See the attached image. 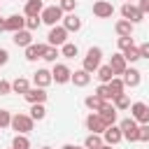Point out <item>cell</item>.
<instances>
[{
  "mask_svg": "<svg viewBox=\"0 0 149 149\" xmlns=\"http://www.w3.org/2000/svg\"><path fill=\"white\" fill-rule=\"evenodd\" d=\"M100 61H102V49H100V47H91V49L86 51L84 61H81V68H84L88 74H93V72H98Z\"/></svg>",
  "mask_w": 149,
  "mask_h": 149,
  "instance_id": "1",
  "label": "cell"
},
{
  "mask_svg": "<svg viewBox=\"0 0 149 149\" xmlns=\"http://www.w3.org/2000/svg\"><path fill=\"white\" fill-rule=\"evenodd\" d=\"M33 126H35V121L30 114H23V112L12 114V128L16 130V135H28L33 130Z\"/></svg>",
  "mask_w": 149,
  "mask_h": 149,
  "instance_id": "2",
  "label": "cell"
},
{
  "mask_svg": "<svg viewBox=\"0 0 149 149\" xmlns=\"http://www.w3.org/2000/svg\"><path fill=\"white\" fill-rule=\"evenodd\" d=\"M119 128H121V133H123V140H128V142H140V123H137L133 116L123 119V121L119 123Z\"/></svg>",
  "mask_w": 149,
  "mask_h": 149,
  "instance_id": "3",
  "label": "cell"
},
{
  "mask_svg": "<svg viewBox=\"0 0 149 149\" xmlns=\"http://www.w3.org/2000/svg\"><path fill=\"white\" fill-rule=\"evenodd\" d=\"M63 9L58 7V5H51V7H44V12L40 14V19H42V23H47V26H58V21H63Z\"/></svg>",
  "mask_w": 149,
  "mask_h": 149,
  "instance_id": "4",
  "label": "cell"
},
{
  "mask_svg": "<svg viewBox=\"0 0 149 149\" xmlns=\"http://www.w3.org/2000/svg\"><path fill=\"white\" fill-rule=\"evenodd\" d=\"M65 42H68V30L63 26H54L47 35V44L49 47H63Z\"/></svg>",
  "mask_w": 149,
  "mask_h": 149,
  "instance_id": "5",
  "label": "cell"
},
{
  "mask_svg": "<svg viewBox=\"0 0 149 149\" xmlns=\"http://www.w3.org/2000/svg\"><path fill=\"white\" fill-rule=\"evenodd\" d=\"M121 16H123L126 21H130V23H140V21L144 19V14L140 12V7L133 5V2H123V7H121Z\"/></svg>",
  "mask_w": 149,
  "mask_h": 149,
  "instance_id": "6",
  "label": "cell"
},
{
  "mask_svg": "<svg viewBox=\"0 0 149 149\" xmlns=\"http://www.w3.org/2000/svg\"><path fill=\"white\" fill-rule=\"evenodd\" d=\"M86 130H91V133H95V135H102V133L107 130V123L100 119L98 112H91V114L86 116Z\"/></svg>",
  "mask_w": 149,
  "mask_h": 149,
  "instance_id": "7",
  "label": "cell"
},
{
  "mask_svg": "<svg viewBox=\"0 0 149 149\" xmlns=\"http://www.w3.org/2000/svg\"><path fill=\"white\" fill-rule=\"evenodd\" d=\"M130 116L142 126V123H149V105L147 102H133L130 105Z\"/></svg>",
  "mask_w": 149,
  "mask_h": 149,
  "instance_id": "8",
  "label": "cell"
},
{
  "mask_svg": "<svg viewBox=\"0 0 149 149\" xmlns=\"http://www.w3.org/2000/svg\"><path fill=\"white\" fill-rule=\"evenodd\" d=\"M51 77H54L56 84H68V81L72 79V70H70L65 63H56L54 70H51Z\"/></svg>",
  "mask_w": 149,
  "mask_h": 149,
  "instance_id": "9",
  "label": "cell"
},
{
  "mask_svg": "<svg viewBox=\"0 0 149 149\" xmlns=\"http://www.w3.org/2000/svg\"><path fill=\"white\" fill-rule=\"evenodd\" d=\"M107 65L112 68L114 77H123V72L128 70V61L123 58V54H114V56L109 58V63H107Z\"/></svg>",
  "mask_w": 149,
  "mask_h": 149,
  "instance_id": "10",
  "label": "cell"
},
{
  "mask_svg": "<svg viewBox=\"0 0 149 149\" xmlns=\"http://www.w3.org/2000/svg\"><path fill=\"white\" fill-rule=\"evenodd\" d=\"M51 81H54V77H51V70H47V68H40L37 72H33V84H35L37 88H47Z\"/></svg>",
  "mask_w": 149,
  "mask_h": 149,
  "instance_id": "11",
  "label": "cell"
},
{
  "mask_svg": "<svg viewBox=\"0 0 149 149\" xmlns=\"http://www.w3.org/2000/svg\"><path fill=\"white\" fill-rule=\"evenodd\" d=\"M112 14H114V5H112V2L98 0V2L93 5V16H98V19H109Z\"/></svg>",
  "mask_w": 149,
  "mask_h": 149,
  "instance_id": "12",
  "label": "cell"
},
{
  "mask_svg": "<svg viewBox=\"0 0 149 149\" xmlns=\"http://www.w3.org/2000/svg\"><path fill=\"white\" fill-rule=\"evenodd\" d=\"M47 95H49V93H47V88H37V86H33V88H30L23 98H26L30 105H44Z\"/></svg>",
  "mask_w": 149,
  "mask_h": 149,
  "instance_id": "13",
  "label": "cell"
},
{
  "mask_svg": "<svg viewBox=\"0 0 149 149\" xmlns=\"http://www.w3.org/2000/svg\"><path fill=\"white\" fill-rule=\"evenodd\" d=\"M102 140H105V144H119L121 140H123V133H121V128L119 126H107V130L102 133Z\"/></svg>",
  "mask_w": 149,
  "mask_h": 149,
  "instance_id": "14",
  "label": "cell"
},
{
  "mask_svg": "<svg viewBox=\"0 0 149 149\" xmlns=\"http://www.w3.org/2000/svg\"><path fill=\"white\" fill-rule=\"evenodd\" d=\"M123 84L126 86H130V88H135V86H140V81H142V72L140 70H135V68H128L126 72H123Z\"/></svg>",
  "mask_w": 149,
  "mask_h": 149,
  "instance_id": "15",
  "label": "cell"
},
{
  "mask_svg": "<svg viewBox=\"0 0 149 149\" xmlns=\"http://www.w3.org/2000/svg\"><path fill=\"white\" fill-rule=\"evenodd\" d=\"M116 112H119V109H116L112 102H107V105H105L98 114H100V119H102L107 126H116Z\"/></svg>",
  "mask_w": 149,
  "mask_h": 149,
  "instance_id": "16",
  "label": "cell"
},
{
  "mask_svg": "<svg viewBox=\"0 0 149 149\" xmlns=\"http://www.w3.org/2000/svg\"><path fill=\"white\" fill-rule=\"evenodd\" d=\"M23 28H26V16H21V14L7 16V30H9V33H19V30H23Z\"/></svg>",
  "mask_w": 149,
  "mask_h": 149,
  "instance_id": "17",
  "label": "cell"
},
{
  "mask_svg": "<svg viewBox=\"0 0 149 149\" xmlns=\"http://www.w3.org/2000/svg\"><path fill=\"white\" fill-rule=\"evenodd\" d=\"M12 40H14V44H16V47H23V49H26V47H30V44H33V33H30L28 28H23V30L14 33V37H12Z\"/></svg>",
  "mask_w": 149,
  "mask_h": 149,
  "instance_id": "18",
  "label": "cell"
},
{
  "mask_svg": "<svg viewBox=\"0 0 149 149\" xmlns=\"http://www.w3.org/2000/svg\"><path fill=\"white\" fill-rule=\"evenodd\" d=\"M42 12H44L42 0H26V7H23V14L26 16H40Z\"/></svg>",
  "mask_w": 149,
  "mask_h": 149,
  "instance_id": "19",
  "label": "cell"
},
{
  "mask_svg": "<svg viewBox=\"0 0 149 149\" xmlns=\"http://www.w3.org/2000/svg\"><path fill=\"white\" fill-rule=\"evenodd\" d=\"M63 28L68 33H77V30H81V19L74 14H68V16H63Z\"/></svg>",
  "mask_w": 149,
  "mask_h": 149,
  "instance_id": "20",
  "label": "cell"
},
{
  "mask_svg": "<svg viewBox=\"0 0 149 149\" xmlns=\"http://www.w3.org/2000/svg\"><path fill=\"white\" fill-rule=\"evenodd\" d=\"M133 26H135V23H130V21L121 19V21H116V23H114V30H116V35H119V37H133Z\"/></svg>",
  "mask_w": 149,
  "mask_h": 149,
  "instance_id": "21",
  "label": "cell"
},
{
  "mask_svg": "<svg viewBox=\"0 0 149 149\" xmlns=\"http://www.w3.org/2000/svg\"><path fill=\"white\" fill-rule=\"evenodd\" d=\"M74 86H79V88H84V86H88V81H91V74L81 68V70H74L72 72V79H70Z\"/></svg>",
  "mask_w": 149,
  "mask_h": 149,
  "instance_id": "22",
  "label": "cell"
},
{
  "mask_svg": "<svg viewBox=\"0 0 149 149\" xmlns=\"http://www.w3.org/2000/svg\"><path fill=\"white\" fill-rule=\"evenodd\" d=\"M30 88H33V86H30V81H28L26 77H16V79L12 81V93H21V95H26Z\"/></svg>",
  "mask_w": 149,
  "mask_h": 149,
  "instance_id": "23",
  "label": "cell"
},
{
  "mask_svg": "<svg viewBox=\"0 0 149 149\" xmlns=\"http://www.w3.org/2000/svg\"><path fill=\"white\" fill-rule=\"evenodd\" d=\"M44 47L47 44H30V47H26V58L28 61H37V58H42L44 56Z\"/></svg>",
  "mask_w": 149,
  "mask_h": 149,
  "instance_id": "24",
  "label": "cell"
},
{
  "mask_svg": "<svg viewBox=\"0 0 149 149\" xmlns=\"http://www.w3.org/2000/svg\"><path fill=\"white\" fill-rule=\"evenodd\" d=\"M84 105H86V107H88L91 112H100V109H102V107H105L107 102H105V100H100V98H98V95L93 93V95H86Z\"/></svg>",
  "mask_w": 149,
  "mask_h": 149,
  "instance_id": "25",
  "label": "cell"
},
{
  "mask_svg": "<svg viewBox=\"0 0 149 149\" xmlns=\"http://www.w3.org/2000/svg\"><path fill=\"white\" fill-rule=\"evenodd\" d=\"M95 74H98V79H100V84H109V81L114 79V72H112V68H109V65H100Z\"/></svg>",
  "mask_w": 149,
  "mask_h": 149,
  "instance_id": "26",
  "label": "cell"
},
{
  "mask_svg": "<svg viewBox=\"0 0 149 149\" xmlns=\"http://www.w3.org/2000/svg\"><path fill=\"white\" fill-rule=\"evenodd\" d=\"M102 144H105L102 135H95V133H91V135L84 140V147H86V149H100Z\"/></svg>",
  "mask_w": 149,
  "mask_h": 149,
  "instance_id": "27",
  "label": "cell"
},
{
  "mask_svg": "<svg viewBox=\"0 0 149 149\" xmlns=\"http://www.w3.org/2000/svg\"><path fill=\"white\" fill-rule=\"evenodd\" d=\"M61 56H65V58H77V56H79V47L72 44V42H65V44L61 47Z\"/></svg>",
  "mask_w": 149,
  "mask_h": 149,
  "instance_id": "28",
  "label": "cell"
},
{
  "mask_svg": "<svg viewBox=\"0 0 149 149\" xmlns=\"http://www.w3.org/2000/svg\"><path fill=\"white\" fill-rule=\"evenodd\" d=\"M107 86H109V91H112V95H114V98H116V95H121V93L126 91V84H123V79H121V77H114Z\"/></svg>",
  "mask_w": 149,
  "mask_h": 149,
  "instance_id": "29",
  "label": "cell"
},
{
  "mask_svg": "<svg viewBox=\"0 0 149 149\" xmlns=\"http://www.w3.org/2000/svg\"><path fill=\"white\" fill-rule=\"evenodd\" d=\"M95 95H98L100 100H105V102H112V100H114V95H112V91H109L107 84H100V86L95 88Z\"/></svg>",
  "mask_w": 149,
  "mask_h": 149,
  "instance_id": "30",
  "label": "cell"
},
{
  "mask_svg": "<svg viewBox=\"0 0 149 149\" xmlns=\"http://www.w3.org/2000/svg\"><path fill=\"white\" fill-rule=\"evenodd\" d=\"M112 105L121 112V109H130V98L126 95V93H121V95H116L114 100H112Z\"/></svg>",
  "mask_w": 149,
  "mask_h": 149,
  "instance_id": "31",
  "label": "cell"
},
{
  "mask_svg": "<svg viewBox=\"0 0 149 149\" xmlns=\"http://www.w3.org/2000/svg\"><path fill=\"white\" fill-rule=\"evenodd\" d=\"M58 56H61L58 47H49V44L44 47V56H42V58H44L47 63H56V58H58Z\"/></svg>",
  "mask_w": 149,
  "mask_h": 149,
  "instance_id": "32",
  "label": "cell"
},
{
  "mask_svg": "<svg viewBox=\"0 0 149 149\" xmlns=\"http://www.w3.org/2000/svg\"><path fill=\"white\" fill-rule=\"evenodd\" d=\"M30 116H33V121H42L47 116V107L44 105H30Z\"/></svg>",
  "mask_w": 149,
  "mask_h": 149,
  "instance_id": "33",
  "label": "cell"
},
{
  "mask_svg": "<svg viewBox=\"0 0 149 149\" xmlns=\"http://www.w3.org/2000/svg\"><path fill=\"white\" fill-rule=\"evenodd\" d=\"M12 147H14V149H30V140H28V135H14Z\"/></svg>",
  "mask_w": 149,
  "mask_h": 149,
  "instance_id": "34",
  "label": "cell"
},
{
  "mask_svg": "<svg viewBox=\"0 0 149 149\" xmlns=\"http://www.w3.org/2000/svg\"><path fill=\"white\" fill-rule=\"evenodd\" d=\"M123 58H126L128 63H135V61H140L142 56H140V49H137V47H130L128 51H123Z\"/></svg>",
  "mask_w": 149,
  "mask_h": 149,
  "instance_id": "35",
  "label": "cell"
},
{
  "mask_svg": "<svg viewBox=\"0 0 149 149\" xmlns=\"http://www.w3.org/2000/svg\"><path fill=\"white\" fill-rule=\"evenodd\" d=\"M9 126H12V114L7 109H0V130H5Z\"/></svg>",
  "mask_w": 149,
  "mask_h": 149,
  "instance_id": "36",
  "label": "cell"
},
{
  "mask_svg": "<svg viewBox=\"0 0 149 149\" xmlns=\"http://www.w3.org/2000/svg\"><path fill=\"white\" fill-rule=\"evenodd\" d=\"M40 23H42V19L40 16H26V28L33 33V30H37L40 28Z\"/></svg>",
  "mask_w": 149,
  "mask_h": 149,
  "instance_id": "37",
  "label": "cell"
},
{
  "mask_svg": "<svg viewBox=\"0 0 149 149\" xmlns=\"http://www.w3.org/2000/svg\"><path fill=\"white\" fill-rule=\"evenodd\" d=\"M63 12H68V14H74V7H77V0H61V5H58Z\"/></svg>",
  "mask_w": 149,
  "mask_h": 149,
  "instance_id": "38",
  "label": "cell"
},
{
  "mask_svg": "<svg viewBox=\"0 0 149 149\" xmlns=\"http://www.w3.org/2000/svg\"><path fill=\"white\" fill-rule=\"evenodd\" d=\"M130 47H135L133 37H119V49H121V51H128Z\"/></svg>",
  "mask_w": 149,
  "mask_h": 149,
  "instance_id": "39",
  "label": "cell"
},
{
  "mask_svg": "<svg viewBox=\"0 0 149 149\" xmlns=\"http://www.w3.org/2000/svg\"><path fill=\"white\" fill-rule=\"evenodd\" d=\"M140 142H149V123L140 126Z\"/></svg>",
  "mask_w": 149,
  "mask_h": 149,
  "instance_id": "40",
  "label": "cell"
},
{
  "mask_svg": "<svg viewBox=\"0 0 149 149\" xmlns=\"http://www.w3.org/2000/svg\"><path fill=\"white\" fill-rule=\"evenodd\" d=\"M7 93H12V81L0 79V95H7Z\"/></svg>",
  "mask_w": 149,
  "mask_h": 149,
  "instance_id": "41",
  "label": "cell"
},
{
  "mask_svg": "<svg viewBox=\"0 0 149 149\" xmlns=\"http://www.w3.org/2000/svg\"><path fill=\"white\" fill-rule=\"evenodd\" d=\"M137 49H140V56L142 58H149V42H142Z\"/></svg>",
  "mask_w": 149,
  "mask_h": 149,
  "instance_id": "42",
  "label": "cell"
},
{
  "mask_svg": "<svg viewBox=\"0 0 149 149\" xmlns=\"http://www.w3.org/2000/svg\"><path fill=\"white\" fill-rule=\"evenodd\" d=\"M7 61H9V51L0 47V68H2V65H7Z\"/></svg>",
  "mask_w": 149,
  "mask_h": 149,
  "instance_id": "43",
  "label": "cell"
},
{
  "mask_svg": "<svg viewBox=\"0 0 149 149\" xmlns=\"http://www.w3.org/2000/svg\"><path fill=\"white\" fill-rule=\"evenodd\" d=\"M137 7H140V12H142V14H149V0H140V2H137Z\"/></svg>",
  "mask_w": 149,
  "mask_h": 149,
  "instance_id": "44",
  "label": "cell"
},
{
  "mask_svg": "<svg viewBox=\"0 0 149 149\" xmlns=\"http://www.w3.org/2000/svg\"><path fill=\"white\" fill-rule=\"evenodd\" d=\"M7 30V19H0V33Z\"/></svg>",
  "mask_w": 149,
  "mask_h": 149,
  "instance_id": "45",
  "label": "cell"
},
{
  "mask_svg": "<svg viewBox=\"0 0 149 149\" xmlns=\"http://www.w3.org/2000/svg\"><path fill=\"white\" fill-rule=\"evenodd\" d=\"M61 149H86V147H77V144H63Z\"/></svg>",
  "mask_w": 149,
  "mask_h": 149,
  "instance_id": "46",
  "label": "cell"
},
{
  "mask_svg": "<svg viewBox=\"0 0 149 149\" xmlns=\"http://www.w3.org/2000/svg\"><path fill=\"white\" fill-rule=\"evenodd\" d=\"M100 149H112V144H102V147H100Z\"/></svg>",
  "mask_w": 149,
  "mask_h": 149,
  "instance_id": "47",
  "label": "cell"
},
{
  "mask_svg": "<svg viewBox=\"0 0 149 149\" xmlns=\"http://www.w3.org/2000/svg\"><path fill=\"white\" fill-rule=\"evenodd\" d=\"M40 149H51V147H40Z\"/></svg>",
  "mask_w": 149,
  "mask_h": 149,
  "instance_id": "48",
  "label": "cell"
},
{
  "mask_svg": "<svg viewBox=\"0 0 149 149\" xmlns=\"http://www.w3.org/2000/svg\"><path fill=\"white\" fill-rule=\"evenodd\" d=\"M126 2H133V0H126Z\"/></svg>",
  "mask_w": 149,
  "mask_h": 149,
  "instance_id": "49",
  "label": "cell"
},
{
  "mask_svg": "<svg viewBox=\"0 0 149 149\" xmlns=\"http://www.w3.org/2000/svg\"><path fill=\"white\" fill-rule=\"evenodd\" d=\"M12 149H14V147H12Z\"/></svg>",
  "mask_w": 149,
  "mask_h": 149,
  "instance_id": "50",
  "label": "cell"
}]
</instances>
